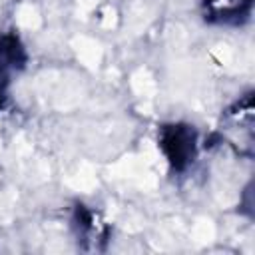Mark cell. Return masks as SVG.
<instances>
[{
    "label": "cell",
    "mask_w": 255,
    "mask_h": 255,
    "mask_svg": "<svg viewBox=\"0 0 255 255\" xmlns=\"http://www.w3.org/2000/svg\"><path fill=\"white\" fill-rule=\"evenodd\" d=\"M163 147L175 167H181L193 151V131L183 126L167 128L163 133Z\"/></svg>",
    "instance_id": "cell-1"
}]
</instances>
